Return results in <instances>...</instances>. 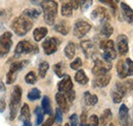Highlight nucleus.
I'll use <instances>...</instances> for the list:
<instances>
[{
	"label": "nucleus",
	"mask_w": 133,
	"mask_h": 126,
	"mask_svg": "<svg viewBox=\"0 0 133 126\" xmlns=\"http://www.w3.org/2000/svg\"><path fill=\"white\" fill-rule=\"evenodd\" d=\"M32 27H33V22L23 15L16 17L11 23V30L17 36H21V37L27 35L29 31L32 29Z\"/></svg>",
	"instance_id": "obj_1"
},
{
	"label": "nucleus",
	"mask_w": 133,
	"mask_h": 126,
	"mask_svg": "<svg viewBox=\"0 0 133 126\" xmlns=\"http://www.w3.org/2000/svg\"><path fill=\"white\" fill-rule=\"evenodd\" d=\"M40 5L43 10L45 22L48 26H52L57 15V3L55 1H43Z\"/></svg>",
	"instance_id": "obj_2"
},
{
	"label": "nucleus",
	"mask_w": 133,
	"mask_h": 126,
	"mask_svg": "<svg viewBox=\"0 0 133 126\" xmlns=\"http://www.w3.org/2000/svg\"><path fill=\"white\" fill-rule=\"evenodd\" d=\"M99 47L102 51V58L107 61H112L117 58V51L115 43L112 40H102L100 41Z\"/></svg>",
	"instance_id": "obj_3"
},
{
	"label": "nucleus",
	"mask_w": 133,
	"mask_h": 126,
	"mask_svg": "<svg viewBox=\"0 0 133 126\" xmlns=\"http://www.w3.org/2000/svg\"><path fill=\"white\" fill-rule=\"evenodd\" d=\"M22 88L19 85H16L14 88V91L11 93V98H10V104H9V108H10V119L14 120L16 118L18 110V106L21 104L22 101Z\"/></svg>",
	"instance_id": "obj_4"
},
{
	"label": "nucleus",
	"mask_w": 133,
	"mask_h": 126,
	"mask_svg": "<svg viewBox=\"0 0 133 126\" xmlns=\"http://www.w3.org/2000/svg\"><path fill=\"white\" fill-rule=\"evenodd\" d=\"M112 63L110 61L104 60L103 58L100 59L97 58L94 60V66L92 68V73L94 76H98V75H102L108 73L111 69H112Z\"/></svg>",
	"instance_id": "obj_5"
},
{
	"label": "nucleus",
	"mask_w": 133,
	"mask_h": 126,
	"mask_svg": "<svg viewBox=\"0 0 133 126\" xmlns=\"http://www.w3.org/2000/svg\"><path fill=\"white\" fill-rule=\"evenodd\" d=\"M12 46V35L9 32H5L0 36V58L9 53Z\"/></svg>",
	"instance_id": "obj_6"
},
{
	"label": "nucleus",
	"mask_w": 133,
	"mask_h": 126,
	"mask_svg": "<svg viewBox=\"0 0 133 126\" xmlns=\"http://www.w3.org/2000/svg\"><path fill=\"white\" fill-rule=\"evenodd\" d=\"M90 30H91V25L88 21H86L84 19H78L74 25L73 33H74L75 37L81 39L84 36H86Z\"/></svg>",
	"instance_id": "obj_7"
},
{
	"label": "nucleus",
	"mask_w": 133,
	"mask_h": 126,
	"mask_svg": "<svg viewBox=\"0 0 133 126\" xmlns=\"http://www.w3.org/2000/svg\"><path fill=\"white\" fill-rule=\"evenodd\" d=\"M91 18L98 22L100 26L107 22H110V14L108 12V10L102 7V6H97L92 12H91Z\"/></svg>",
	"instance_id": "obj_8"
},
{
	"label": "nucleus",
	"mask_w": 133,
	"mask_h": 126,
	"mask_svg": "<svg viewBox=\"0 0 133 126\" xmlns=\"http://www.w3.org/2000/svg\"><path fill=\"white\" fill-rule=\"evenodd\" d=\"M59 45H61V40L58 38L50 37L42 43V48L46 55H51L57 51V48Z\"/></svg>",
	"instance_id": "obj_9"
},
{
	"label": "nucleus",
	"mask_w": 133,
	"mask_h": 126,
	"mask_svg": "<svg viewBox=\"0 0 133 126\" xmlns=\"http://www.w3.org/2000/svg\"><path fill=\"white\" fill-rule=\"evenodd\" d=\"M35 52H38V47H36L34 44H32L30 41H27V40L21 41L16 48L17 55L30 54V53H35Z\"/></svg>",
	"instance_id": "obj_10"
},
{
	"label": "nucleus",
	"mask_w": 133,
	"mask_h": 126,
	"mask_svg": "<svg viewBox=\"0 0 133 126\" xmlns=\"http://www.w3.org/2000/svg\"><path fill=\"white\" fill-rule=\"evenodd\" d=\"M117 50L121 56H125L129 51V45H128V38L126 35H119L117 37Z\"/></svg>",
	"instance_id": "obj_11"
},
{
	"label": "nucleus",
	"mask_w": 133,
	"mask_h": 126,
	"mask_svg": "<svg viewBox=\"0 0 133 126\" xmlns=\"http://www.w3.org/2000/svg\"><path fill=\"white\" fill-rule=\"evenodd\" d=\"M119 122L121 126H129L131 123V119L129 116V109L124 104H122L119 109Z\"/></svg>",
	"instance_id": "obj_12"
},
{
	"label": "nucleus",
	"mask_w": 133,
	"mask_h": 126,
	"mask_svg": "<svg viewBox=\"0 0 133 126\" xmlns=\"http://www.w3.org/2000/svg\"><path fill=\"white\" fill-rule=\"evenodd\" d=\"M111 78H112V75L109 72L105 74H102V75L94 76V79L92 81V85H93V88H98V89L105 88L110 83Z\"/></svg>",
	"instance_id": "obj_13"
},
{
	"label": "nucleus",
	"mask_w": 133,
	"mask_h": 126,
	"mask_svg": "<svg viewBox=\"0 0 133 126\" xmlns=\"http://www.w3.org/2000/svg\"><path fill=\"white\" fill-rule=\"evenodd\" d=\"M57 89H58V93H62V94H66L71 90H73V81L71 77L69 75H65L63 79L58 82Z\"/></svg>",
	"instance_id": "obj_14"
},
{
	"label": "nucleus",
	"mask_w": 133,
	"mask_h": 126,
	"mask_svg": "<svg viewBox=\"0 0 133 126\" xmlns=\"http://www.w3.org/2000/svg\"><path fill=\"white\" fill-rule=\"evenodd\" d=\"M80 46L81 49L83 51L84 55L87 57V58H90L93 56V54L95 53V46L93 44L92 41L90 40H84L80 43Z\"/></svg>",
	"instance_id": "obj_15"
},
{
	"label": "nucleus",
	"mask_w": 133,
	"mask_h": 126,
	"mask_svg": "<svg viewBox=\"0 0 133 126\" xmlns=\"http://www.w3.org/2000/svg\"><path fill=\"white\" fill-rule=\"evenodd\" d=\"M120 7H121V11L124 19L128 22V23H133V9L125 2H121L120 3Z\"/></svg>",
	"instance_id": "obj_16"
},
{
	"label": "nucleus",
	"mask_w": 133,
	"mask_h": 126,
	"mask_svg": "<svg viewBox=\"0 0 133 126\" xmlns=\"http://www.w3.org/2000/svg\"><path fill=\"white\" fill-rule=\"evenodd\" d=\"M55 101H56V104L58 106V109L62 111V113H66L69 109H70V106H69V102L66 101V98L65 97V94H62V93H57L55 94Z\"/></svg>",
	"instance_id": "obj_17"
},
{
	"label": "nucleus",
	"mask_w": 133,
	"mask_h": 126,
	"mask_svg": "<svg viewBox=\"0 0 133 126\" xmlns=\"http://www.w3.org/2000/svg\"><path fill=\"white\" fill-rule=\"evenodd\" d=\"M47 33H48V30H47V28H45V27H40V28L35 29L33 33L34 40H35L36 42H39V41L43 40V39L46 37Z\"/></svg>",
	"instance_id": "obj_18"
},
{
	"label": "nucleus",
	"mask_w": 133,
	"mask_h": 126,
	"mask_svg": "<svg viewBox=\"0 0 133 126\" xmlns=\"http://www.w3.org/2000/svg\"><path fill=\"white\" fill-rule=\"evenodd\" d=\"M54 30L57 32V33L64 35V36H66V35L69 34V32H70V27H69V25H68L66 21L62 20V21L57 22V23L54 26Z\"/></svg>",
	"instance_id": "obj_19"
},
{
	"label": "nucleus",
	"mask_w": 133,
	"mask_h": 126,
	"mask_svg": "<svg viewBox=\"0 0 133 126\" xmlns=\"http://www.w3.org/2000/svg\"><path fill=\"white\" fill-rule=\"evenodd\" d=\"M117 72H118V76L119 78L124 79L127 77L126 74V66H125V60H119L117 63Z\"/></svg>",
	"instance_id": "obj_20"
},
{
	"label": "nucleus",
	"mask_w": 133,
	"mask_h": 126,
	"mask_svg": "<svg viewBox=\"0 0 133 126\" xmlns=\"http://www.w3.org/2000/svg\"><path fill=\"white\" fill-rule=\"evenodd\" d=\"M41 109H42V111H43V113H44V114H47V115H51V114H52V109H51L50 100L47 96L43 97V99H42Z\"/></svg>",
	"instance_id": "obj_21"
},
{
	"label": "nucleus",
	"mask_w": 133,
	"mask_h": 126,
	"mask_svg": "<svg viewBox=\"0 0 133 126\" xmlns=\"http://www.w3.org/2000/svg\"><path fill=\"white\" fill-rule=\"evenodd\" d=\"M114 32V29L112 27V25L110 22H107V23H103L101 25V28H100V35L103 37V38H109L112 36Z\"/></svg>",
	"instance_id": "obj_22"
},
{
	"label": "nucleus",
	"mask_w": 133,
	"mask_h": 126,
	"mask_svg": "<svg viewBox=\"0 0 133 126\" xmlns=\"http://www.w3.org/2000/svg\"><path fill=\"white\" fill-rule=\"evenodd\" d=\"M73 7L71 5V2L68 1V2H63L62 3V8H61V12H62V15L66 16V17H70L73 14Z\"/></svg>",
	"instance_id": "obj_23"
},
{
	"label": "nucleus",
	"mask_w": 133,
	"mask_h": 126,
	"mask_svg": "<svg viewBox=\"0 0 133 126\" xmlns=\"http://www.w3.org/2000/svg\"><path fill=\"white\" fill-rule=\"evenodd\" d=\"M84 102L87 106H94L98 102V98L95 94H91L89 92L84 93Z\"/></svg>",
	"instance_id": "obj_24"
},
{
	"label": "nucleus",
	"mask_w": 133,
	"mask_h": 126,
	"mask_svg": "<svg viewBox=\"0 0 133 126\" xmlns=\"http://www.w3.org/2000/svg\"><path fill=\"white\" fill-rule=\"evenodd\" d=\"M64 52H65V55L66 56L68 59H73L75 54H76V46H75V44L72 43V42L68 43L66 46L65 47Z\"/></svg>",
	"instance_id": "obj_25"
},
{
	"label": "nucleus",
	"mask_w": 133,
	"mask_h": 126,
	"mask_svg": "<svg viewBox=\"0 0 133 126\" xmlns=\"http://www.w3.org/2000/svg\"><path fill=\"white\" fill-rule=\"evenodd\" d=\"M40 13H41V11L38 8H27V9L24 10L23 16L27 17L28 19H30V18H37L38 16L40 15Z\"/></svg>",
	"instance_id": "obj_26"
},
{
	"label": "nucleus",
	"mask_w": 133,
	"mask_h": 126,
	"mask_svg": "<svg viewBox=\"0 0 133 126\" xmlns=\"http://www.w3.org/2000/svg\"><path fill=\"white\" fill-rule=\"evenodd\" d=\"M111 119H112V111L110 109L104 110L99 119V126H108Z\"/></svg>",
	"instance_id": "obj_27"
},
{
	"label": "nucleus",
	"mask_w": 133,
	"mask_h": 126,
	"mask_svg": "<svg viewBox=\"0 0 133 126\" xmlns=\"http://www.w3.org/2000/svg\"><path fill=\"white\" fill-rule=\"evenodd\" d=\"M26 64H28L27 60H23V61H17V62H14L10 65V68H9V72H12V73H16L17 74V72L19 70H22Z\"/></svg>",
	"instance_id": "obj_28"
},
{
	"label": "nucleus",
	"mask_w": 133,
	"mask_h": 126,
	"mask_svg": "<svg viewBox=\"0 0 133 126\" xmlns=\"http://www.w3.org/2000/svg\"><path fill=\"white\" fill-rule=\"evenodd\" d=\"M75 80L79 83V84H87L88 81H89V78L87 77V75L85 74L84 70H78L77 73L75 74Z\"/></svg>",
	"instance_id": "obj_29"
},
{
	"label": "nucleus",
	"mask_w": 133,
	"mask_h": 126,
	"mask_svg": "<svg viewBox=\"0 0 133 126\" xmlns=\"http://www.w3.org/2000/svg\"><path fill=\"white\" fill-rule=\"evenodd\" d=\"M30 117H31V113H30V108L27 104H24L22 109H21V120L23 122H26V121H30Z\"/></svg>",
	"instance_id": "obj_30"
},
{
	"label": "nucleus",
	"mask_w": 133,
	"mask_h": 126,
	"mask_svg": "<svg viewBox=\"0 0 133 126\" xmlns=\"http://www.w3.org/2000/svg\"><path fill=\"white\" fill-rule=\"evenodd\" d=\"M49 69V63L46 62V61H42V62L39 64L38 66V73H39V76L41 78H44L47 71Z\"/></svg>",
	"instance_id": "obj_31"
},
{
	"label": "nucleus",
	"mask_w": 133,
	"mask_h": 126,
	"mask_svg": "<svg viewBox=\"0 0 133 126\" xmlns=\"http://www.w3.org/2000/svg\"><path fill=\"white\" fill-rule=\"evenodd\" d=\"M53 70L55 72V74L58 76V77H63L65 76V69H64V63L63 62H58L56 63L53 67Z\"/></svg>",
	"instance_id": "obj_32"
},
{
	"label": "nucleus",
	"mask_w": 133,
	"mask_h": 126,
	"mask_svg": "<svg viewBox=\"0 0 133 126\" xmlns=\"http://www.w3.org/2000/svg\"><path fill=\"white\" fill-rule=\"evenodd\" d=\"M111 94H112V100H113V102H114L115 104L121 103L122 100H123V98H124V96L121 94L119 91H117L116 89H113Z\"/></svg>",
	"instance_id": "obj_33"
},
{
	"label": "nucleus",
	"mask_w": 133,
	"mask_h": 126,
	"mask_svg": "<svg viewBox=\"0 0 133 126\" xmlns=\"http://www.w3.org/2000/svg\"><path fill=\"white\" fill-rule=\"evenodd\" d=\"M35 114H36V124L37 125H41L43 123V119H44V113L40 107H37L35 109Z\"/></svg>",
	"instance_id": "obj_34"
},
{
	"label": "nucleus",
	"mask_w": 133,
	"mask_h": 126,
	"mask_svg": "<svg viewBox=\"0 0 133 126\" xmlns=\"http://www.w3.org/2000/svg\"><path fill=\"white\" fill-rule=\"evenodd\" d=\"M41 97V92L38 89H32L29 93H28V99L30 101H36L39 100Z\"/></svg>",
	"instance_id": "obj_35"
},
{
	"label": "nucleus",
	"mask_w": 133,
	"mask_h": 126,
	"mask_svg": "<svg viewBox=\"0 0 133 126\" xmlns=\"http://www.w3.org/2000/svg\"><path fill=\"white\" fill-rule=\"evenodd\" d=\"M125 66H126V74L127 76L133 75V60L130 58L125 59Z\"/></svg>",
	"instance_id": "obj_36"
},
{
	"label": "nucleus",
	"mask_w": 133,
	"mask_h": 126,
	"mask_svg": "<svg viewBox=\"0 0 133 126\" xmlns=\"http://www.w3.org/2000/svg\"><path fill=\"white\" fill-rule=\"evenodd\" d=\"M25 81H26L27 83H29V84H34V83H36V81H37V76H36L35 72H34V71H30L29 73H27L26 76H25Z\"/></svg>",
	"instance_id": "obj_37"
},
{
	"label": "nucleus",
	"mask_w": 133,
	"mask_h": 126,
	"mask_svg": "<svg viewBox=\"0 0 133 126\" xmlns=\"http://www.w3.org/2000/svg\"><path fill=\"white\" fill-rule=\"evenodd\" d=\"M81 66H82V60H81V58H79V57H77L73 62L70 64V67L73 69V70H80V68H81Z\"/></svg>",
	"instance_id": "obj_38"
},
{
	"label": "nucleus",
	"mask_w": 133,
	"mask_h": 126,
	"mask_svg": "<svg viewBox=\"0 0 133 126\" xmlns=\"http://www.w3.org/2000/svg\"><path fill=\"white\" fill-rule=\"evenodd\" d=\"M87 126H99V118L96 115H91L87 122Z\"/></svg>",
	"instance_id": "obj_39"
},
{
	"label": "nucleus",
	"mask_w": 133,
	"mask_h": 126,
	"mask_svg": "<svg viewBox=\"0 0 133 126\" xmlns=\"http://www.w3.org/2000/svg\"><path fill=\"white\" fill-rule=\"evenodd\" d=\"M123 84H124V86H125V89L127 91V94L133 92V79H127V80H125L123 82Z\"/></svg>",
	"instance_id": "obj_40"
},
{
	"label": "nucleus",
	"mask_w": 133,
	"mask_h": 126,
	"mask_svg": "<svg viewBox=\"0 0 133 126\" xmlns=\"http://www.w3.org/2000/svg\"><path fill=\"white\" fill-rule=\"evenodd\" d=\"M79 124V119L77 114H72L70 117V126H78Z\"/></svg>",
	"instance_id": "obj_41"
},
{
	"label": "nucleus",
	"mask_w": 133,
	"mask_h": 126,
	"mask_svg": "<svg viewBox=\"0 0 133 126\" xmlns=\"http://www.w3.org/2000/svg\"><path fill=\"white\" fill-rule=\"evenodd\" d=\"M65 94V97L66 98V101L68 102H70V103H73L74 102V100H75V92H74V90H71L70 92H68V93H66Z\"/></svg>",
	"instance_id": "obj_42"
},
{
	"label": "nucleus",
	"mask_w": 133,
	"mask_h": 126,
	"mask_svg": "<svg viewBox=\"0 0 133 126\" xmlns=\"http://www.w3.org/2000/svg\"><path fill=\"white\" fill-rule=\"evenodd\" d=\"M87 113L83 111L80 117V122H79V126H87Z\"/></svg>",
	"instance_id": "obj_43"
},
{
	"label": "nucleus",
	"mask_w": 133,
	"mask_h": 126,
	"mask_svg": "<svg viewBox=\"0 0 133 126\" xmlns=\"http://www.w3.org/2000/svg\"><path fill=\"white\" fill-rule=\"evenodd\" d=\"M55 121L57 123H61L63 121V115H62V111L59 110L58 108L56 109V112H55Z\"/></svg>",
	"instance_id": "obj_44"
},
{
	"label": "nucleus",
	"mask_w": 133,
	"mask_h": 126,
	"mask_svg": "<svg viewBox=\"0 0 133 126\" xmlns=\"http://www.w3.org/2000/svg\"><path fill=\"white\" fill-rule=\"evenodd\" d=\"M91 4H92V1H82V2H80V7L83 8L84 10H85V9H87Z\"/></svg>",
	"instance_id": "obj_45"
},
{
	"label": "nucleus",
	"mask_w": 133,
	"mask_h": 126,
	"mask_svg": "<svg viewBox=\"0 0 133 126\" xmlns=\"http://www.w3.org/2000/svg\"><path fill=\"white\" fill-rule=\"evenodd\" d=\"M7 17H8V14H6V10H1L0 11V23L3 22Z\"/></svg>",
	"instance_id": "obj_46"
},
{
	"label": "nucleus",
	"mask_w": 133,
	"mask_h": 126,
	"mask_svg": "<svg viewBox=\"0 0 133 126\" xmlns=\"http://www.w3.org/2000/svg\"><path fill=\"white\" fill-rule=\"evenodd\" d=\"M71 2V5L73 7V9H78L80 8V2L79 1H70Z\"/></svg>",
	"instance_id": "obj_47"
},
{
	"label": "nucleus",
	"mask_w": 133,
	"mask_h": 126,
	"mask_svg": "<svg viewBox=\"0 0 133 126\" xmlns=\"http://www.w3.org/2000/svg\"><path fill=\"white\" fill-rule=\"evenodd\" d=\"M5 110V102L3 100H0V112H4Z\"/></svg>",
	"instance_id": "obj_48"
},
{
	"label": "nucleus",
	"mask_w": 133,
	"mask_h": 126,
	"mask_svg": "<svg viewBox=\"0 0 133 126\" xmlns=\"http://www.w3.org/2000/svg\"><path fill=\"white\" fill-rule=\"evenodd\" d=\"M52 123H53V119H52V118H49L44 124H42L41 126H51L52 125Z\"/></svg>",
	"instance_id": "obj_49"
},
{
	"label": "nucleus",
	"mask_w": 133,
	"mask_h": 126,
	"mask_svg": "<svg viewBox=\"0 0 133 126\" xmlns=\"http://www.w3.org/2000/svg\"><path fill=\"white\" fill-rule=\"evenodd\" d=\"M4 91H5V86H4L3 82L0 81V92H4Z\"/></svg>",
	"instance_id": "obj_50"
},
{
	"label": "nucleus",
	"mask_w": 133,
	"mask_h": 126,
	"mask_svg": "<svg viewBox=\"0 0 133 126\" xmlns=\"http://www.w3.org/2000/svg\"><path fill=\"white\" fill-rule=\"evenodd\" d=\"M23 126H32V124H31V122H30V121H26V122H24Z\"/></svg>",
	"instance_id": "obj_51"
},
{
	"label": "nucleus",
	"mask_w": 133,
	"mask_h": 126,
	"mask_svg": "<svg viewBox=\"0 0 133 126\" xmlns=\"http://www.w3.org/2000/svg\"><path fill=\"white\" fill-rule=\"evenodd\" d=\"M109 126H115V125H114L113 123H111V124H110V125H109Z\"/></svg>",
	"instance_id": "obj_52"
},
{
	"label": "nucleus",
	"mask_w": 133,
	"mask_h": 126,
	"mask_svg": "<svg viewBox=\"0 0 133 126\" xmlns=\"http://www.w3.org/2000/svg\"><path fill=\"white\" fill-rule=\"evenodd\" d=\"M65 126H70V124H69V123H66V124H65Z\"/></svg>",
	"instance_id": "obj_53"
}]
</instances>
